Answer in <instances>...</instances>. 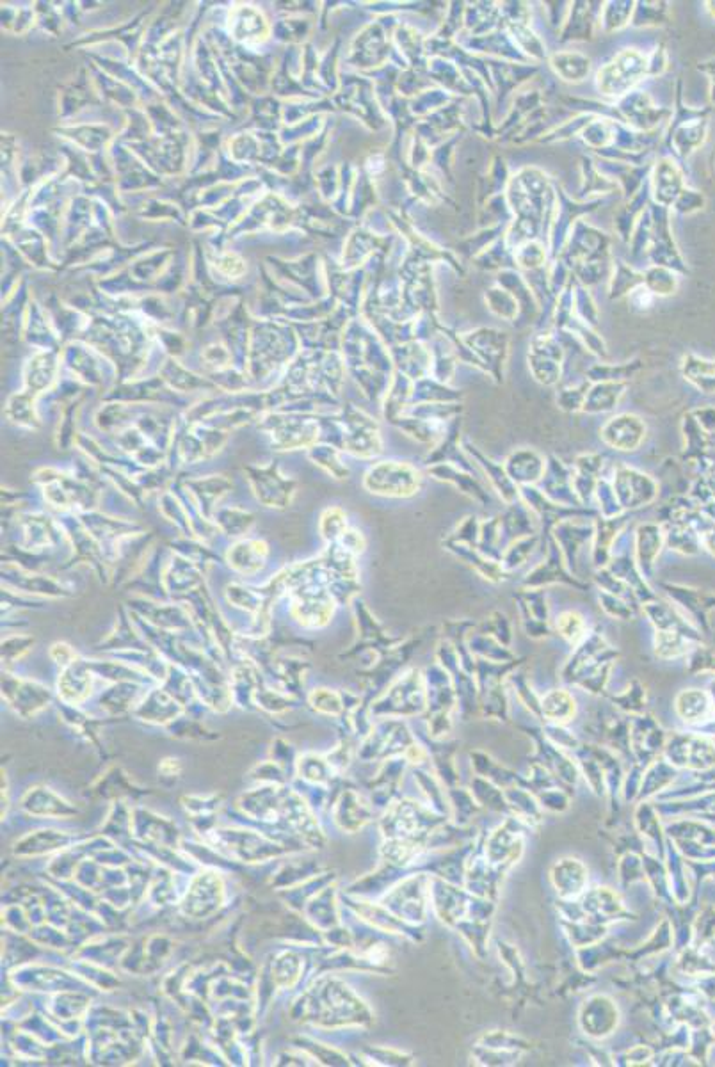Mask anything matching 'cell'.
I'll return each mask as SVG.
<instances>
[{
  "mask_svg": "<svg viewBox=\"0 0 715 1067\" xmlns=\"http://www.w3.org/2000/svg\"><path fill=\"white\" fill-rule=\"evenodd\" d=\"M50 655H52L54 660H57V664H63V666H65V664H70V660L75 658V653H73L72 648H70L68 644H65V642H56V644L52 646V650H50Z\"/></svg>",
  "mask_w": 715,
  "mask_h": 1067,
  "instance_id": "obj_37",
  "label": "cell"
},
{
  "mask_svg": "<svg viewBox=\"0 0 715 1067\" xmlns=\"http://www.w3.org/2000/svg\"><path fill=\"white\" fill-rule=\"evenodd\" d=\"M445 550L452 555H456L461 561H465L466 564H470L474 570L479 571L484 578H488L490 582L500 584V582H506L511 573H507L502 564L499 562L491 561L490 557L481 554L474 546L465 545V543H458V541H450L445 539L443 541Z\"/></svg>",
  "mask_w": 715,
  "mask_h": 1067,
  "instance_id": "obj_25",
  "label": "cell"
},
{
  "mask_svg": "<svg viewBox=\"0 0 715 1067\" xmlns=\"http://www.w3.org/2000/svg\"><path fill=\"white\" fill-rule=\"evenodd\" d=\"M518 609L522 614V625L525 634L532 639H543L550 635V619H548L547 593L543 589H531L523 587L520 593L515 594Z\"/></svg>",
  "mask_w": 715,
  "mask_h": 1067,
  "instance_id": "obj_9",
  "label": "cell"
},
{
  "mask_svg": "<svg viewBox=\"0 0 715 1067\" xmlns=\"http://www.w3.org/2000/svg\"><path fill=\"white\" fill-rule=\"evenodd\" d=\"M262 426L276 450L310 449L321 440L319 426L306 418L269 417Z\"/></svg>",
  "mask_w": 715,
  "mask_h": 1067,
  "instance_id": "obj_6",
  "label": "cell"
},
{
  "mask_svg": "<svg viewBox=\"0 0 715 1067\" xmlns=\"http://www.w3.org/2000/svg\"><path fill=\"white\" fill-rule=\"evenodd\" d=\"M463 450H465L466 456L474 461L475 466L486 475V479L490 481L491 488L499 493V497L506 502L507 506L513 504L516 500H520V488L516 486L515 482L511 481V477L507 475L506 468L502 463H497V461L488 458L483 450L475 447L474 443L468 442V440L463 442Z\"/></svg>",
  "mask_w": 715,
  "mask_h": 1067,
  "instance_id": "obj_13",
  "label": "cell"
},
{
  "mask_svg": "<svg viewBox=\"0 0 715 1067\" xmlns=\"http://www.w3.org/2000/svg\"><path fill=\"white\" fill-rule=\"evenodd\" d=\"M593 525H595V536H593V545H591V562L596 570H602L611 561L612 548L619 534L627 529L628 516L627 514H621L616 518L598 516Z\"/></svg>",
  "mask_w": 715,
  "mask_h": 1067,
  "instance_id": "obj_20",
  "label": "cell"
},
{
  "mask_svg": "<svg viewBox=\"0 0 715 1067\" xmlns=\"http://www.w3.org/2000/svg\"><path fill=\"white\" fill-rule=\"evenodd\" d=\"M17 587L24 593L45 594L50 598H65L72 594L68 591V587L57 582L56 578L31 575V573H22V571H20V577L17 578Z\"/></svg>",
  "mask_w": 715,
  "mask_h": 1067,
  "instance_id": "obj_29",
  "label": "cell"
},
{
  "mask_svg": "<svg viewBox=\"0 0 715 1067\" xmlns=\"http://www.w3.org/2000/svg\"><path fill=\"white\" fill-rule=\"evenodd\" d=\"M518 488L536 486L547 470V459L534 449H516L502 463Z\"/></svg>",
  "mask_w": 715,
  "mask_h": 1067,
  "instance_id": "obj_17",
  "label": "cell"
},
{
  "mask_svg": "<svg viewBox=\"0 0 715 1067\" xmlns=\"http://www.w3.org/2000/svg\"><path fill=\"white\" fill-rule=\"evenodd\" d=\"M555 632L563 639L570 642L571 646H579L589 635L587 621L577 610H566L555 618Z\"/></svg>",
  "mask_w": 715,
  "mask_h": 1067,
  "instance_id": "obj_28",
  "label": "cell"
},
{
  "mask_svg": "<svg viewBox=\"0 0 715 1067\" xmlns=\"http://www.w3.org/2000/svg\"><path fill=\"white\" fill-rule=\"evenodd\" d=\"M347 527V514L340 509V507H328L324 513L321 514V522H319V532H321V538L330 545V543H337L338 539L342 538L346 534Z\"/></svg>",
  "mask_w": 715,
  "mask_h": 1067,
  "instance_id": "obj_32",
  "label": "cell"
},
{
  "mask_svg": "<svg viewBox=\"0 0 715 1067\" xmlns=\"http://www.w3.org/2000/svg\"><path fill=\"white\" fill-rule=\"evenodd\" d=\"M612 486L623 511H635L653 504L659 497V484L625 463H618L612 472Z\"/></svg>",
  "mask_w": 715,
  "mask_h": 1067,
  "instance_id": "obj_4",
  "label": "cell"
},
{
  "mask_svg": "<svg viewBox=\"0 0 715 1067\" xmlns=\"http://www.w3.org/2000/svg\"><path fill=\"white\" fill-rule=\"evenodd\" d=\"M541 541L547 546V559L525 575L522 580L523 587L543 589V587L552 586V584H568V586L575 587L579 591H587L589 584L582 582L568 570L563 552L557 545L554 536L548 534L547 538H541Z\"/></svg>",
  "mask_w": 715,
  "mask_h": 1067,
  "instance_id": "obj_7",
  "label": "cell"
},
{
  "mask_svg": "<svg viewBox=\"0 0 715 1067\" xmlns=\"http://www.w3.org/2000/svg\"><path fill=\"white\" fill-rule=\"evenodd\" d=\"M598 600H600V607H602L603 612L614 619L630 621V619H634L639 612H643L641 607H635L632 603H628L627 600H623V598L614 596V594L611 593H605V591H600Z\"/></svg>",
  "mask_w": 715,
  "mask_h": 1067,
  "instance_id": "obj_34",
  "label": "cell"
},
{
  "mask_svg": "<svg viewBox=\"0 0 715 1067\" xmlns=\"http://www.w3.org/2000/svg\"><path fill=\"white\" fill-rule=\"evenodd\" d=\"M184 488L189 490V497L193 498L198 511L212 522L216 502L232 490V482L228 481L225 475H209V477L185 481Z\"/></svg>",
  "mask_w": 715,
  "mask_h": 1067,
  "instance_id": "obj_21",
  "label": "cell"
},
{
  "mask_svg": "<svg viewBox=\"0 0 715 1067\" xmlns=\"http://www.w3.org/2000/svg\"><path fill=\"white\" fill-rule=\"evenodd\" d=\"M50 506L61 513H89L98 506V493L93 484L82 477L59 472L56 468H40L34 474Z\"/></svg>",
  "mask_w": 715,
  "mask_h": 1067,
  "instance_id": "obj_1",
  "label": "cell"
},
{
  "mask_svg": "<svg viewBox=\"0 0 715 1067\" xmlns=\"http://www.w3.org/2000/svg\"><path fill=\"white\" fill-rule=\"evenodd\" d=\"M337 543H340V545L346 548L347 552H351V554L356 555V557L363 554V552H365V546H367V541L363 538L362 532L356 529H347L346 534L338 539Z\"/></svg>",
  "mask_w": 715,
  "mask_h": 1067,
  "instance_id": "obj_36",
  "label": "cell"
},
{
  "mask_svg": "<svg viewBox=\"0 0 715 1067\" xmlns=\"http://www.w3.org/2000/svg\"><path fill=\"white\" fill-rule=\"evenodd\" d=\"M689 635L671 630H655V651L662 658H676L689 651Z\"/></svg>",
  "mask_w": 715,
  "mask_h": 1067,
  "instance_id": "obj_31",
  "label": "cell"
},
{
  "mask_svg": "<svg viewBox=\"0 0 715 1067\" xmlns=\"http://www.w3.org/2000/svg\"><path fill=\"white\" fill-rule=\"evenodd\" d=\"M363 488L376 497H415L422 488V472L406 461H379L367 470Z\"/></svg>",
  "mask_w": 715,
  "mask_h": 1067,
  "instance_id": "obj_2",
  "label": "cell"
},
{
  "mask_svg": "<svg viewBox=\"0 0 715 1067\" xmlns=\"http://www.w3.org/2000/svg\"><path fill=\"white\" fill-rule=\"evenodd\" d=\"M212 523L221 534L228 538L239 539L250 532L255 525V514L239 507H221L212 514Z\"/></svg>",
  "mask_w": 715,
  "mask_h": 1067,
  "instance_id": "obj_26",
  "label": "cell"
},
{
  "mask_svg": "<svg viewBox=\"0 0 715 1067\" xmlns=\"http://www.w3.org/2000/svg\"><path fill=\"white\" fill-rule=\"evenodd\" d=\"M552 536H554L557 545L563 552L568 570L575 577L580 578L579 555L584 550V546L589 541H593L595 525H579V523H573V520H568V522L555 525L554 529H552Z\"/></svg>",
  "mask_w": 715,
  "mask_h": 1067,
  "instance_id": "obj_14",
  "label": "cell"
},
{
  "mask_svg": "<svg viewBox=\"0 0 715 1067\" xmlns=\"http://www.w3.org/2000/svg\"><path fill=\"white\" fill-rule=\"evenodd\" d=\"M595 497L598 500V513L602 518H616L625 514L623 507L619 506L618 497L614 493L611 479L602 477L596 484Z\"/></svg>",
  "mask_w": 715,
  "mask_h": 1067,
  "instance_id": "obj_33",
  "label": "cell"
},
{
  "mask_svg": "<svg viewBox=\"0 0 715 1067\" xmlns=\"http://www.w3.org/2000/svg\"><path fill=\"white\" fill-rule=\"evenodd\" d=\"M571 468H573V490L577 493L582 506L591 507V498L595 497L596 484L603 477L605 456L598 452L580 454Z\"/></svg>",
  "mask_w": 715,
  "mask_h": 1067,
  "instance_id": "obj_18",
  "label": "cell"
},
{
  "mask_svg": "<svg viewBox=\"0 0 715 1067\" xmlns=\"http://www.w3.org/2000/svg\"><path fill=\"white\" fill-rule=\"evenodd\" d=\"M228 442V434L223 429H209V427H194L191 431L175 434L171 449H175L180 463L194 465L205 459L216 456L219 450Z\"/></svg>",
  "mask_w": 715,
  "mask_h": 1067,
  "instance_id": "obj_8",
  "label": "cell"
},
{
  "mask_svg": "<svg viewBox=\"0 0 715 1067\" xmlns=\"http://www.w3.org/2000/svg\"><path fill=\"white\" fill-rule=\"evenodd\" d=\"M635 562L646 580H650L655 561L666 545V536L660 523H641L634 532Z\"/></svg>",
  "mask_w": 715,
  "mask_h": 1067,
  "instance_id": "obj_16",
  "label": "cell"
},
{
  "mask_svg": "<svg viewBox=\"0 0 715 1067\" xmlns=\"http://www.w3.org/2000/svg\"><path fill=\"white\" fill-rule=\"evenodd\" d=\"M137 612L148 619L150 625L155 626L157 630H169V632H182L187 630L193 625V616L189 612H185L180 607L175 605H161V603L146 602L141 600L137 602Z\"/></svg>",
  "mask_w": 715,
  "mask_h": 1067,
  "instance_id": "obj_24",
  "label": "cell"
},
{
  "mask_svg": "<svg viewBox=\"0 0 715 1067\" xmlns=\"http://www.w3.org/2000/svg\"><path fill=\"white\" fill-rule=\"evenodd\" d=\"M671 602L676 603L685 612V618L689 616L692 625L698 626L699 632L710 634L708 625V610L715 607V596L712 594L699 593L698 589L691 587L676 586V584H662Z\"/></svg>",
  "mask_w": 715,
  "mask_h": 1067,
  "instance_id": "obj_12",
  "label": "cell"
},
{
  "mask_svg": "<svg viewBox=\"0 0 715 1067\" xmlns=\"http://www.w3.org/2000/svg\"><path fill=\"white\" fill-rule=\"evenodd\" d=\"M541 536L539 534H532V536H525V538L516 539L511 545L507 546L502 555V568L511 573V571L522 568L525 562L531 559V555L534 554V550L538 548Z\"/></svg>",
  "mask_w": 715,
  "mask_h": 1067,
  "instance_id": "obj_30",
  "label": "cell"
},
{
  "mask_svg": "<svg viewBox=\"0 0 715 1067\" xmlns=\"http://www.w3.org/2000/svg\"><path fill=\"white\" fill-rule=\"evenodd\" d=\"M308 458L314 461L315 465L321 466L322 470L326 474H330L333 479L337 481H346L349 479V466L344 463V459L340 456V449L331 445V443H315L314 447L308 449Z\"/></svg>",
  "mask_w": 715,
  "mask_h": 1067,
  "instance_id": "obj_27",
  "label": "cell"
},
{
  "mask_svg": "<svg viewBox=\"0 0 715 1067\" xmlns=\"http://www.w3.org/2000/svg\"><path fill=\"white\" fill-rule=\"evenodd\" d=\"M162 582H164L166 593L169 594L196 593L194 589H200L203 586L198 564L180 555L171 559Z\"/></svg>",
  "mask_w": 715,
  "mask_h": 1067,
  "instance_id": "obj_23",
  "label": "cell"
},
{
  "mask_svg": "<svg viewBox=\"0 0 715 1067\" xmlns=\"http://www.w3.org/2000/svg\"><path fill=\"white\" fill-rule=\"evenodd\" d=\"M24 530V548L27 550H47L56 548L63 541V527L50 516L43 513L24 514L20 518Z\"/></svg>",
  "mask_w": 715,
  "mask_h": 1067,
  "instance_id": "obj_15",
  "label": "cell"
},
{
  "mask_svg": "<svg viewBox=\"0 0 715 1067\" xmlns=\"http://www.w3.org/2000/svg\"><path fill=\"white\" fill-rule=\"evenodd\" d=\"M477 630L483 632V634L491 635V637H497V639H499L500 642H504V644H509V642H511V637H513L511 623H509L506 614L500 612V610L491 612L490 618L486 619L484 623H481Z\"/></svg>",
  "mask_w": 715,
  "mask_h": 1067,
  "instance_id": "obj_35",
  "label": "cell"
},
{
  "mask_svg": "<svg viewBox=\"0 0 715 1067\" xmlns=\"http://www.w3.org/2000/svg\"><path fill=\"white\" fill-rule=\"evenodd\" d=\"M426 468L427 474L433 475L434 479L454 484L456 488H459V491H463L466 497L472 498L477 504H481L484 507L490 504V495H488V491H486L483 484L479 482V479L475 477V474H470V472L461 470L458 466L450 465V463L426 466Z\"/></svg>",
  "mask_w": 715,
  "mask_h": 1067,
  "instance_id": "obj_22",
  "label": "cell"
},
{
  "mask_svg": "<svg viewBox=\"0 0 715 1067\" xmlns=\"http://www.w3.org/2000/svg\"><path fill=\"white\" fill-rule=\"evenodd\" d=\"M600 438L618 452H635L646 440V424L635 415H619L602 427Z\"/></svg>",
  "mask_w": 715,
  "mask_h": 1067,
  "instance_id": "obj_10",
  "label": "cell"
},
{
  "mask_svg": "<svg viewBox=\"0 0 715 1067\" xmlns=\"http://www.w3.org/2000/svg\"><path fill=\"white\" fill-rule=\"evenodd\" d=\"M340 450L354 458L374 459L383 452V440L378 424L362 413L344 417L340 422Z\"/></svg>",
  "mask_w": 715,
  "mask_h": 1067,
  "instance_id": "obj_5",
  "label": "cell"
},
{
  "mask_svg": "<svg viewBox=\"0 0 715 1067\" xmlns=\"http://www.w3.org/2000/svg\"><path fill=\"white\" fill-rule=\"evenodd\" d=\"M244 472L248 474L251 490L262 506L285 509L292 504V498L296 495V481L283 475L276 463L248 466Z\"/></svg>",
  "mask_w": 715,
  "mask_h": 1067,
  "instance_id": "obj_3",
  "label": "cell"
},
{
  "mask_svg": "<svg viewBox=\"0 0 715 1067\" xmlns=\"http://www.w3.org/2000/svg\"><path fill=\"white\" fill-rule=\"evenodd\" d=\"M269 557V546L260 539H241L235 545L230 546L226 561L233 571L244 577H253L266 566Z\"/></svg>",
  "mask_w": 715,
  "mask_h": 1067,
  "instance_id": "obj_19",
  "label": "cell"
},
{
  "mask_svg": "<svg viewBox=\"0 0 715 1067\" xmlns=\"http://www.w3.org/2000/svg\"><path fill=\"white\" fill-rule=\"evenodd\" d=\"M541 491L555 504L564 507L582 506L577 493L573 490V468L564 465L557 456L547 459V470L541 479Z\"/></svg>",
  "mask_w": 715,
  "mask_h": 1067,
  "instance_id": "obj_11",
  "label": "cell"
}]
</instances>
